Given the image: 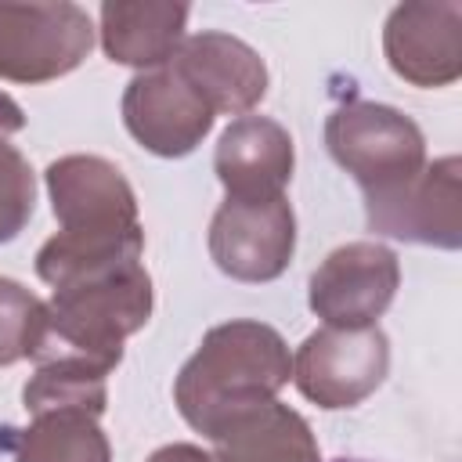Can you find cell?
I'll return each instance as SVG.
<instances>
[{"mask_svg":"<svg viewBox=\"0 0 462 462\" xmlns=\"http://www.w3.org/2000/svg\"><path fill=\"white\" fill-rule=\"evenodd\" d=\"M289 379L292 357L282 332L253 318H235L213 325L180 365L173 404L191 430L213 437L238 411L274 401Z\"/></svg>","mask_w":462,"mask_h":462,"instance_id":"1","label":"cell"},{"mask_svg":"<svg viewBox=\"0 0 462 462\" xmlns=\"http://www.w3.org/2000/svg\"><path fill=\"white\" fill-rule=\"evenodd\" d=\"M152 307L155 289L144 263L58 289L43 303V321L29 361H87L112 375L123 361V343L148 325Z\"/></svg>","mask_w":462,"mask_h":462,"instance_id":"2","label":"cell"},{"mask_svg":"<svg viewBox=\"0 0 462 462\" xmlns=\"http://www.w3.org/2000/svg\"><path fill=\"white\" fill-rule=\"evenodd\" d=\"M325 148L365 199H383L426 166V137L411 116L379 101H346L325 119Z\"/></svg>","mask_w":462,"mask_h":462,"instance_id":"3","label":"cell"},{"mask_svg":"<svg viewBox=\"0 0 462 462\" xmlns=\"http://www.w3.org/2000/svg\"><path fill=\"white\" fill-rule=\"evenodd\" d=\"M94 47V22L79 4L0 0V79L51 83L83 65Z\"/></svg>","mask_w":462,"mask_h":462,"instance_id":"4","label":"cell"},{"mask_svg":"<svg viewBox=\"0 0 462 462\" xmlns=\"http://www.w3.org/2000/svg\"><path fill=\"white\" fill-rule=\"evenodd\" d=\"M390 372V339L379 325L368 328H336L325 325L310 332L292 357L296 390L325 408H354L372 397Z\"/></svg>","mask_w":462,"mask_h":462,"instance_id":"5","label":"cell"},{"mask_svg":"<svg viewBox=\"0 0 462 462\" xmlns=\"http://www.w3.org/2000/svg\"><path fill=\"white\" fill-rule=\"evenodd\" d=\"M296 253V213L285 195L224 199L209 220V256L235 282H274Z\"/></svg>","mask_w":462,"mask_h":462,"instance_id":"6","label":"cell"},{"mask_svg":"<svg viewBox=\"0 0 462 462\" xmlns=\"http://www.w3.org/2000/svg\"><path fill=\"white\" fill-rule=\"evenodd\" d=\"M401 285V260L383 242H346L332 249L307 282L310 310L336 328L375 325Z\"/></svg>","mask_w":462,"mask_h":462,"instance_id":"7","label":"cell"},{"mask_svg":"<svg viewBox=\"0 0 462 462\" xmlns=\"http://www.w3.org/2000/svg\"><path fill=\"white\" fill-rule=\"evenodd\" d=\"M458 206H462V162L458 155H444L426 162L419 177L408 180L404 188L383 199H365V220L368 231L397 242L458 249L462 245Z\"/></svg>","mask_w":462,"mask_h":462,"instance_id":"8","label":"cell"},{"mask_svg":"<svg viewBox=\"0 0 462 462\" xmlns=\"http://www.w3.org/2000/svg\"><path fill=\"white\" fill-rule=\"evenodd\" d=\"M213 108L170 61L137 72L123 90V126L144 152L162 159L195 152L213 130Z\"/></svg>","mask_w":462,"mask_h":462,"instance_id":"9","label":"cell"},{"mask_svg":"<svg viewBox=\"0 0 462 462\" xmlns=\"http://www.w3.org/2000/svg\"><path fill=\"white\" fill-rule=\"evenodd\" d=\"M51 209L69 235L137 231V195L123 170L101 155H61L43 170Z\"/></svg>","mask_w":462,"mask_h":462,"instance_id":"10","label":"cell"},{"mask_svg":"<svg viewBox=\"0 0 462 462\" xmlns=\"http://www.w3.org/2000/svg\"><path fill=\"white\" fill-rule=\"evenodd\" d=\"M383 54L411 87H451L462 76V4H397L383 25Z\"/></svg>","mask_w":462,"mask_h":462,"instance_id":"11","label":"cell"},{"mask_svg":"<svg viewBox=\"0 0 462 462\" xmlns=\"http://www.w3.org/2000/svg\"><path fill=\"white\" fill-rule=\"evenodd\" d=\"M170 65L202 94L213 116H249L267 94L263 58L231 32L202 29L184 36Z\"/></svg>","mask_w":462,"mask_h":462,"instance_id":"12","label":"cell"},{"mask_svg":"<svg viewBox=\"0 0 462 462\" xmlns=\"http://www.w3.org/2000/svg\"><path fill=\"white\" fill-rule=\"evenodd\" d=\"M296 152L282 123L267 116H238L217 141L213 170L231 199H267L285 195L292 180Z\"/></svg>","mask_w":462,"mask_h":462,"instance_id":"13","label":"cell"},{"mask_svg":"<svg viewBox=\"0 0 462 462\" xmlns=\"http://www.w3.org/2000/svg\"><path fill=\"white\" fill-rule=\"evenodd\" d=\"M191 7L170 0H108L101 4V47L108 61L137 72L166 65L184 43Z\"/></svg>","mask_w":462,"mask_h":462,"instance_id":"14","label":"cell"},{"mask_svg":"<svg viewBox=\"0 0 462 462\" xmlns=\"http://www.w3.org/2000/svg\"><path fill=\"white\" fill-rule=\"evenodd\" d=\"M209 440L213 462H321L310 422L278 397L238 411Z\"/></svg>","mask_w":462,"mask_h":462,"instance_id":"15","label":"cell"},{"mask_svg":"<svg viewBox=\"0 0 462 462\" xmlns=\"http://www.w3.org/2000/svg\"><path fill=\"white\" fill-rule=\"evenodd\" d=\"M0 451L11 462H112L97 415L76 408L29 415V426H0Z\"/></svg>","mask_w":462,"mask_h":462,"instance_id":"16","label":"cell"},{"mask_svg":"<svg viewBox=\"0 0 462 462\" xmlns=\"http://www.w3.org/2000/svg\"><path fill=\"white\" fill-rule=\"evenodd\" d=\"M108 404V372L87 365V361H43L22 386V408L29 415L54 411V408H76L90 415H105Z\"/></svg>","mask_w":462,"mask_h":462,"instance_id":"17","label":"cell"},{"mask_svg":"<svg viewBox=\"0 0 462 462\" xmlns=\"http://www.w3.org/2000/svg\"><path fill=\"white\" fill-rule=\"evenodd\" d=\"M43 321V300L22 282L0 274V368L18 365L32 354Z\"/></svg>","mask_w":462,"mask_h":462,"instance_id":"18","label":"cell"},{"mask_svg":"<svg viewBox=\"0 0 462 462\" xmlns=\"http://www.w3.org/2000/svg\"><path fill=\"white\" fill-rule=\"evenodd\" d=\"M36 209V177L29 159L0 137V245L14 242Z\"/></svg>","mask_w":462,"mask_h":462,"instance_id":"19","label":"cell"},{"mask_svg":"<svg viewBox=\"0 0 462 462\" xmlns=\"http://www.w3.org/2000/svg\"><path fill=\"white\" fill-rule=\"evenodd\" d=\"M144 462H213L209 451H202L199 444H162L159 451H152Z\"/></svg>","mask_w":462,"mask_h":462,"instance_id":"20","label":"cell"},{"mask_svg":"<svg viewBox=\"0 0 462 462\" xmlns=\"http://www.w3.org/2000/svg\"><path fill=\"white\" fill-rule=\"evenodd\" d=\"M22 126H25V112H22V105H18L11 94L0 90V137L7 141V137L18 134Z\"/></svg>","mask_w":462,"mask_h":462,"instance_id":"21","label":"cell"}]
</instances>
